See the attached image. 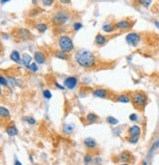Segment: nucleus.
<instances>
[{
  "label": "nucleus",
  "instance_id": "nucleus-15",
  "mask_svg": "<svg viewBox=\"0 0 159 165\" xmlns=\"http://www.w3.org/2000/svg\"><path fill=\"white\" fill-rule=\"evenodd\" d=\"M6 133L10 137H15L18 135V129L14 125H10L6 127Z\"/></svg>",
  "mask_w": 159,
  "mask_h": 165
},
{
  "label": "nucleus",
  "instance_id": "nucleus-12",
  "mask_svg": "<svg viewBox=\"0 0 159 165\" xmlns=\"http://www.w3.org/2000/svg\"><path fill=\"white\" fill-rule=\"evenodd\" d=\"M75 131V125L74 124H65L63 125V128H62V132L64 133L65 135H70Z\"/></svg>",
  "mask_w": 159,
  "mask_h": 165
},
{
  "label": "nucleus",
  "instance_id": "nucleus-20",
  "mask_svg": "<svg viewBox=\"0 0 159 165\" xmlns=\"http://www.w3.org/2000/svg\"><path fill=\"white\" fill-rule=\"evenodd\" d=\"M102 30H103L105 33H112V31L115 30V25L113 24L103 25V26H102Z\"/></svg>",
  "mask_w": 159,
  "mask_h": 165
},
{
  "label": "nucleus",
  "instance_id": "nucleus-13",
  "mask_svg": "<svg viewBox=\"0 0 159 165\" xmlns=\"http://www.w3.org/2000/svg\"><path fill=\"white\" fill-rule=\"evenodd\" d=\"M84 146H86L87 149H94L97 146L96 142H95L93 138H87L84 141Z\"/></svg>",
  "mask_w": 159,
  "mask_h": 165
},
{
  "label": "nucleus",
  "instance_id": "nucleus-22",
  "mask_svg": "<svg viewBox=\"0 0 159 165\" xmlns=\"http://www.w3.org/2000/svg\"><path fill=\"white\" fill-rule=\"evenodd\" d=\"M97 120H98V117H97L96 114H94V113H88L87 115V121L88 123H94V122H96Z\"/></svg>",
  "mask_w": 159,
  "mask_h": 165
},
{
  "label": "nucleus",
  "instance_id": "nucleus-35",
  "mask_svg": "<svg viewBox=\"0 0 159 165\" xmlns=\"http://www.w3.org/2000/svg\"><path fill=\"white\" fill-rule=\"evenodd\" d=\"M129 118H130V120H131V121L136 122V121L137 120V114H135V113H133V114H131V115H130Z\"/></svg>",
  "mask_w": 159,
  "mask_h": 165
},
{
  "label": "nucleus",
  "instance_id": "nucleus-32",
  "mask_svg": "<svg viewBox=\"0 0 159 165\" xmlns=\"http://www.w3.org/2000/svg\"><path fill=\"white\" fill-rule=\"evenodd\" d=\"M140 3L143 6H144V7H149V5L151 4V1H150V0H146H146H140Z\"/></svg>",
  "mask_w": 159,
  "mask_h": 165
},
{
  "label": "nucleus",
  "instance_id": "nucleus-6",
  "mask_svg": "<svg viewBox=\"0 0 159 165\" xmlns=\"http://www.w3.org/2000/svg\"><path fill=\"white\" fill-rule=\"evenodd\" d=\"M15 37L21 40H28L31 37V33L27 29H18L15 31Z\"/></svg>",
  "mask_w": 159,
  "mask_h": 165
},
{
  "label": "nucleus",
  "instance_id": "nucleus-45",
  "mask_svg": "<svg viewBox=\"0 0 159 165\" xmlns=\"http://www.w3.org/2000/svg\"><path fill=\"white\" fill-rule=\"evenodd\" d=\"M121 165H129L128 163H123V164H121Z\"/></svg>",
  "mask_w": 159,
  "mask_h": 165
},
{
  "label": "nucleus",
  "instance_id": "nucleus-8",
  "mask_svg": "<svg viewBox=\"0 0 159 165\" xmlns=\"http://www.w3.org/2000/svg\"><path fill=\"white\" fill-rule=\"evenodd\" d=\"M78 85V79L76 77H68L66 78L64 81V86L65 87L69 90H73L74 87H76V86Z\"/></svg>",
  "mask_w": 159,
  "mask_h": 165
},
{
  "label": "nucleus",
  "instance_id": "nucleus-42",
  "mask_svg": "<svg viewBox=\"0 0 159 165\" xmlns=\"http://www.w3.org/2000/svg\"><path fill=\"white\" fill-rule=\"evenodd\" d=\"M7 2H9V0H1L2 4H4V3H7Z\"/></svg>",
  "mask_w": 159,
  "mask_h": 165
},
{
  "label": "nucleus",
  "instance_id": "nucleus-39",
  "mask_svg": "<svg viewBox=\"0 0 159 165\" xmlns=\"http://www.w3.org/2000/svg\"><path fill=\"white\" fill-rule=\"evenodd\" d=\"M14 165H22V163H21L19 160H15V163H14Z\"/></svg>",
  "mask_w": 159,
  "mask_h": 165
},
{
  "label": "nucleus",
  "instance_id": "nucleus-1",
  "mask_svg": "<svg viewBox=\"0 0 159 165\" xmlns=\"http://www.w3.org/2000/svg\"><path fill=\"white\" fill-rule=\"evenodd\" d=\"M75 60L83 68H91L95 65L94 55L86 49H81L77 52L75 55Z\"/></svg>",
  "mask_w": 159,
  "mask_h": 165
},
{
  "label": "nucleus",
  "instance_id": "nucleus-28",
  "mask_svg": "<svg viewBox=\"0 0 159 165\" xmlns=\"http://www.w3.org/2000/svg\"><path fill=\"white\" fill-rule=\"evenodd\" d=\"M139 139L140 138L137 136H130L129 139H128V141L131 143H137V142H139Z\"/></svg>",
  "mask_w": 159,
  "mask_h": 165
},
{
  "label": "nucleus",
  "instance_id": "nucleus-38",
  "mask_svg": "<svg viewBox=\"0 0 159 165\" xmlns=\"http://www.w3.org/2000/svg\"><path fill=\"white\" fill-rule=\"evenodd\" d=\"M94 161H95V163H96V164H100L101 158H100V157H96V158L94 159Z\"/></svg>",
  "mask_w": 159,
  "mask_h": 165
},
{
  "label": "nucleus",
  "instance_id": "nucleus-44",
  "mask_svg": "<svg viewBox=\"0 0 159 165\" xmlns=\"http://www.w3.org/2000/svg\"><path fill=\"white\" fill-rule=\"evenodd\" d=\"M143 165H148L147 161H143Z\"/></svg>",
  "mask_w": 159,
  "mask_h": 165
},
{
  "label": "nucleus",
  "instance_id": "nucleus-29",
  "mask_svg": "<svg viewBox=\"0 0 159 165\" xmlns=\"http://www.w3.org/2000/svg\"><path fill=\"white\" fill-rule=\"evenodd\" d=\"M42 94H43L44 98H46V99H50L51 96H52V94L49 90H44L43 92H42Z\"/></svg>",
  "mask_w": 159,
  "mask_h": 165
},
{
  "label": "nucleus",
  "instance_id": "nucleus-31",
  "mask_svg": "<svg viewBox=\"0 0 159 165\" xmlns=\"http://www.w3.org/2000/svg\"><path fill=\"white\" fill-rule=\"evenodd\" d=\"M24 120L27 121V123H29V124H31V125H34V124H35V122H37L33 117H25Z\"/></svg>",
  "mask_w": 159,
  "mask_h": 165
},
{
  "label": "nucleus",
  "instance_id": "nucleus-34",
  "mask_svg": "<svg viewBox=\"0 0 159 165\" xmlns=\"http://www.w3.org/2000/svg\"><path fill=\"white\" fill-rule=\"evenodd\" d=\"M83 28V24L82 23H75L74 24V30L75 31H79Z\"/></svg>",
  "mask_w": 159,
  "mask_h": 165
},
{
  "label": "nucleus",
  "instance_id": "nucleus-5",
  "mask_svg": "<svg viewBox=\"0 0 159 165\" xmlns=\"http://www.w3.org/2000/svg\"><path fill=\"white\" fill-rule=\"evenodd\" d=\"M126 40L132 46H137L140 41V36L137 33H130L127 34Z\"/></svg>",
  "mask_w": 159,
  "mask_h": 165
},
{
  "label": "nucleus",
  "instance_id": "nucleus-33",
  "mask_svg": "<svg viewBox=\"0 0 159 165\" xmlns=\"http://www.w3.org/2000/svg\"><path fill=\"white\" fill-rule=\"evenodd\" d=\"M0 83H1V85H2V86H5V87L8 86V80L5 79L3 76L0 77Z\"/></svg>",
  "mask_w": 159,
  "mask_h": 165
},
{
  "label": "nucleus",
  "instance_id": "nucleus-3",
  "mask_svg": "<svg viewBox=\"0 0 159 165\" xmlns=\"http://www.w3.org/2000/svg\"><path fill=\"white\" fill-rule=\"evenodd\" d=\"M70 20V14L66 10H59L52 17V22L55 25H63Z\"/></svg>",
  "mask_w": 159,
  "mask_h": 165
},
{
  "label": "nucleus",
  "instance_id": "nucleus-14",
  "mask_svg": "<svg viewBox=\"0 0 159 165\" xmlns=\"http://www.w3.org/2000/svg\"><path fill=\"white\" fill-rule=\"evenodd\" d=\"M129 134L131 136H137L140 137V134H141V129L140 127H139V126H132V127H130L129 130H128Z\"/></svg>",
  "mask_w": 159,
  "mask_h": 165
},
{
  "label": "nucleus",
  "instance_id": "nucleus-30",
  "mask_svg": "<svg viewBox=\"0 0 159 165\" xmlns=\"http://www.w3.org/2000/svg\"><path fill=\"white\" fill-rule=\"evenodd\" d=\"M28 69L31 70V71H33V72H37L38 70V67H37V63H33V64H31L29 67H28Z\"/></svg>",
  "mask_w": 159,
  "mask_h": 165
},
{
  "label": "nucleus",
  "instance_id": "nucleus-43",
  "mask_svg": "<svg viewBox=\"0 0 159 165\" xmlns=\"http://www.w3.org/2000/svg\"><path fill=\"white\" fill-rule=\"evenodd\" d=\"M30 159H31V162L34 163V158H33V156H31V155H30Z\"/></svg>",
  "mask_w": 159,
  "mask_h": 165
},
{
  "label": "nucleus",
  "instance_id": "nucleus-26",
  "mask_svg": "<svg viewBox=\"0 0 159 165\" xmlns=\"http://www.w3.org/2000/svg\"><path fill=\"white\" fill-rule=\"evenodd\" d=\"M106 121H107L109 124H111V125H117L118 124V119H116L114 117H112V116H108L107 118H106Z\"/></svg>",
  "mask_w": 159,
  "mask_h": 165
},
{
  "label": "nucleus",
  "instance_id": "nucleus-36",
  "mask_svg": "<svg viewBox=\"0 0 159 165\" xmlns=\"http://www.w3.org/2000/svg\"><path fill=\"white\" fill-rule=\"evenodd\" d=\"M42 3H43V5L45 6H50L51 4H53V1L52 0H43Z\"/></svg>",
  "mask_w": 159,
  "mask_h": 165
},
{
  "label": "nucleus",
  "instance_id": "nucleus-27",
  "mask_svg": "<svg viewBox=\"0 0 159 165\" xmlns=\"http://www.w3.org/2000/svg\"><path fill=\"white\" fill-rule=\"evenodd\" d=\"M84 164H86V165L90 164V163L93 162V157H91L90 154L87 153L86 155H84Z\"/></svg>",
  "mask_w": 159,
  "mask_h": 165
},
{
  "label": "nucleus",
  "instance_id": "nucleus-41",
  "mask_svg": "<svg viewBox=\"0 0 159 165\" xmlns=\"http://www.w3.org/2000/svg\"><path fill=\"white\" fill-rule=\"evenodd\" d=\"M154 24H155V26H156V28H158V29H159V22H157V21H155Z\"/></svg>",
  "mask_w": 159,
  "mask_h": 165
},
{
  "label": "nucleus",
  "instance_id": "nucleus-16",
  "mask_svg": "<svg viewBox=\"0 0 159 165\" xmlns=\"http://www.w3.org/2000/svg\"><path fill=\"white\" fill-rule=\"evenodd\" d=\"M31 60H33V59H31V57L28 53L23 54V56H22V63H23L25 66H26L27 68L31 65Z\"/></svg>",
  "mask_w": 159,
  "mask_h": 165
},
{
  "label": "nucleus",
  "instance_id": "nucleus-2",
  "mask_svg": "<svg viewBox=\"0 0 159 165\" xmlns=\"http://www.w3.org/2000/svg\"><path fill=\"white\" fill-rule=\"evenodd\" d=\"M131 100H132V103L134 104V106L136 108L144 107L147 102V96L144 93L136 92L132 94Z\"/></svg>",
  "mask_w": 159,
  "mask_h": 165
},
{
  "label": "nucleus",
  "instance_id": "nucleus-40",
  "mask_svg": "<svg viewBox=\"0 0 159 165\" xmlns=\"http://www.w3.org/2000/svg\"><path fill=\"white\" fill-rule=\"evenodd\" d=\"M60 2H61V3H70L71 1H70V0H61Z\"/></svg>",
  "mask_w": 159,
  "mask_h": 165
},
{
  "label": "nucleus",
  "instance_id": "nucleus-17",
  "mask_svg": "<svg viewBox=\"0 0 159 165\" xmlns=\"http://www.w3.org/2000/svg\"><path fill=\"white\" fill-rule=\"evenodd\" d=\"M116 100L119 101V102H123V103H128L131 101V97L127 94H120L117 97H116Z\"/></svg>",
  "mask_w": 159,
  "mask_h": 165
},
{
  "label": "nucleus",
  "instance_id": "nucleus-23",
  "mask_svg": "<svg viewBox=\"0 0 159 165\" xmlns=\"http://www.w3.org/2000/svg\"><path fill=\"white\" fill-rule=\"evenodd\" d=\"M0 115H1L2 118H8L10 116V113L7 108H5L4 106L0 107Z\"/></svg>",
  "mask_w": 159,
  "mask_h": 165
},
{
  "label": "nucleus",
  "instance_id": "nucleus-24",
  "mask_svg": "<svg viewBox=\"0 0 159 165\" xmlns=\"http://www.w3.org/2000/svg\"><path fill=\"white\" fill-rule=\"evenodd\" d=\"M35 29L40 31V33H44V31L47 30V25H45V24H37V26H35Z\"/></svg>",
  "mask_w": 159,
  "mask_h": 165
},
{
  "label": "nucleus",
  "instance_id": "nucleus-19",
  "mask_svg": "<svg viewBox=\"0 0 159 165\" xmlns=\"http://www.w3.org/2000/svg\"><path fill=\"white\" fill-rule=\"evenodd\" d=\"M106 43V37L102 34H98L96 37H95V43L98 44V45H102Z\"/></svg>",
  "mask_w": 159,
  "mask_h": 165
},
{
  "label": "nucleus",
  "instance_id": "nucleus-21",
  "mask_svg": "<svg viewBox=\"0 0 159 165\" xmlns=\"http://www.w3.org/2000/svg\"><path fill=\"white\" fill-rule=\"evenodd\" d=\"M55 57L62 59V60H67V59H68V55H67V53L64 51L57 50V51H55Z\"/></svg>",
  "mask_w": 159,
  "mask_h": 165
},
{
  "label": "nucleus",
  "instance_id": "nucleus-9",
  "mask_svg": "<svg viewBox=\"0 0 159 165\" xmlns=\"http://www.w3.org/2000/svg\"><path fill=\"white\" fill-rule=\"evenodd\" d=\"M132 26L130 21H127V20H123V21H120V22H117L115 24V27L117 28L119 30H128Z\"/></svg>",
  "mask_w": 159,
  "mask_h": 165
},
{
  "label": "nucleus",
  "instance_id": "nucleus-10",
  "mask_svg": "<svg viewBox=\"0 0 159 165\" xmlns=\"http://www.w3.org/2000/svg\"><path fill=\"white\" fill-rule=\"evenodd\" d=\"M93 94L94 96L99 97V98H105L108 96V90L105 89H95L93 90Z\"/></svg>",
  "mask_w": 159,
  "mask_h": 165
},
{
  "label": "nucleus",
  "instance_id": "nucleus-37",
  "mask_svg": "<svg viewBox=\"0 0 159 165\" xmlns=\"http://www.w3.org/2000/svg\"><path fill=\"white\" fill-rule=\"evenodd\" d=\"M55 86H56V87H58V89L62 90H64V89H65L64 87H62L61 85H59V84H58V83H56V82H55Z\"/></svg>",
  "mask_w": 159,
  "mask_h": 165
},
{
  "label": "nucleus",
  "instance_id": "nucleus-4",
  "mask_svg": "<svg viewBox=\"0 0 159 165\" xmlns=\"http://www.w3.org/2000/svg\"><path fill=\"white\" fill-rule=\"evenodd\" d=\"M58 45H59V47L62 49V51L66 52V53L67 52H71L74 49V44H73L72 40L67 36L60 37L59 40H58Z\"/></svg>",
  "mask_w": 159,
  "mask_h": 165
},
{
  "label": "nucleus",
  "instance_id": "nucleus-11",
  "mask_svg": "<svg viewBox=\"0 0 159 165\" xmlns=\"http://www.w3.org/2000/svg\"><path fill=\"white\" fill-rule=\"evenodd\" d=\"M34 60L37 64H44L46 62V59H45V56L40 53V51L34 52Z\"/></svg>",
  "mask_w": 159,
  "mask_h": 165
},
{
  "label": "nucleus",
  "instance_id": "nucleus-18",
  "mask_svg": "<svg viewBox=\"0 0 159 165\" xmlns=\"http://www.w3.org/2000/svg\"><path fill=\"white\" fill-rule=\"evenodd\" d=\"M10 58H11L12 60L14 62H16V63H20L21 61H22V59H21V56L19 54V52H18L17 50L12 51V53L10 54Z\"/></svg>",
  "mask_w": 159,
  "mask_h": 165
},
{
  "label": "nucleus",
  "instance_id": "nucleus-46",
  "mask_svg": "<svg viewBox=\"0 0 159 165\" xmlns=\"http://www.w3.org/2000/svg\"><path fill=\"white\" fill-rule=\"evenodd\" d=\"M158 8H159V4H158Z\"/></svg>",
  "mask_w": 159,
  "mask_h": 165
},
{
  "label": "nucleus",
  "instance_id": "nucleus-25",
  "mask_svg": "<svg viewBox=\"0 0 159 165\" xmlns=\"http://www.w3.org/2000/svg\"><path fill=\"white\" fill-rule=\"evenodd\" d=\"M159 147V141H156V142H154L153 143V145H152V146L150 147V149H149V152H148V155H151L152 154V152H154L155 149H157Z\"/></svg>",
  "mask_w": 159,
  "mask_h": 165
},
{
  "label": "nucleus",
  "instance_id": "nucleus-7",
  "mask_svg": "<svg viewBox=\"0 0 159 165\" xmlns=\"http://www.w3.org/2000/svg\"><path fill=\"white\" fill-rule=\"evenodd\" d=\"M133 159V155L130 152H121L118 155V161L117 162H131Z\"/></svg>",
  "mask_w": 159,
  "mask_h": 165
}]
</instances>
